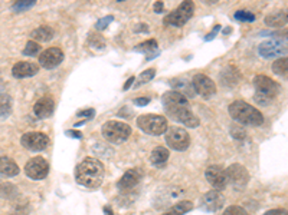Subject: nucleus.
I'll use <instances>...</instances> for the list:
<instances>
[{"label": "nucleus", "instance_id": "obj_1", "mask_svg": "<svg viewBox=\"0 0 288 215\" xmlns=\"http://www.w3.org/2000/svg\"><path fill=\"white\" fill-rule=\"evenodd\" d=\"M163 108L173 121L183 123L188 128H197L199 126V118L193 115V112L189 108V100L185 95H182L177 91H169L161 96Z\"/></svg>", "mask_w": 288, "mask_h": 215}, {"label": "nucleus", "instance_id": "obj_2", "mask_svg": "<svg viewBox=\"0 0 288 215\" xmlns=\"http://www.w3.org/2000/svg\"><path fill=\"white\" fill-rule=\"evenodd\" d=\"M75 181L84 188H99L104 181V165L96 158H85L75 168Z\"/></svg>", "mask_w": 288, "mask_h": 215}, {"label": "nucleus", "instance_id": "obj_3", "mask_svg": "<svg viewBox=\"0 0 288 215\" xmlns=\"http://www.w3.org/2000/svg\"><path fill=\"white\" fill-rule=\"evenodd\" d=\"M229 115L242 125L248 126H259L264 123L262 114L256 109L255 106L244 102V100H235L229 105Z\"/></svg>", "mask_w": 288, "mask_h": 215}, {"label": "nucleus", "instance_id": "obj_4", "mask_svg": "<svg viewBox=\"0 0 288 215\" xmlns=\"http://www.w3.org/2000/svg\"><path fill=\"white\" fill-rule=\"evenodd\" d=\"M254 86H255V102L268 106V103L281 92V85L277 83L275 81H272L271 78L265 76V75H259L255 76L254 79Z\"/></svg>", "mask_w": 288, "mask_h": 215}, {"label": "nucleus", "instance_id": "obj_5", "mask_svg": "<svg viewBox=\"0 0 288 215\" xmlns=\"http://www.w3.org/2000/svg\"><path fill=\"white\" fill-rule=\"evenodd\" d=\"M102 135L111 144H123L131 135V128L120 121H108L102 125Z\"/></svg>", "mask_w": 288, "mask_h": 215}, {"label": "nucleus", "instance_id": "obj_6", "mask_svg": "<svg viewBox=\"0 0 288 215\" xmlns=\"http://www.w3.org/2000/svg\"><path fill=\"white\" fill-rule=\"evenodd\" d=\"M164 141L170 149L179 152L186 151L191 145V136L188 131L179 126H169L164 132Z\"/></svg>", "mask_w": 288, "mask_h": 215}, {"label": "nucleus", "instance_id": "obj_7", "mask_svg": "<svg viewBox=\"0 0 288 215\" xmlns=\"http://www.w3.org/2000/svg\"><path fill=\"white\" fill-rule=\"evenodd\" d=\"M137 125L143 132H146L149 135H154V136L164 133L169 128L167 119L161 115H154V114H147V115L138 116Z\"/></svg>", "mask_w": 288, "mask_h": 215}, {"label": "nucleus", "instance_id": "obj_8", "mask_svg": "<svg viewBox=\"0 0 288 215\" xmlns=\"http://www.w3.org/2000/svg\"><path fill=\"white\" fill-rule=\"evenodd\" d=\"M287 37L280 39H269L262 42L258 46V53L264 59H275V58H284L287 53Z\"/></svg>", "mask_w": 288, "mask_h": 215}, {"label": "nucleus", "instance_id": "obj_9", "mask_svg": "<svg viewBox=\"0 0 288 215\" xmlns=\"http://www.w3.org/2000/svg\"><path fill=\"white\" fill-rule=\"evenodd\" d=\"M193 12H194V3L193 1H183L177 9H174L172 13H169L164 17V23L176 26V28H182L192 17Z\"/></svg>", "mask_w": 288, "mask_h": 215}, {"label": "nucleus", "instance_id": "obj_10", "mask_svg": "<svg viewBox=\"0 0 288 215\" xmlns=\"http://www.w3.org/2000/svg\"><path fill=\"white\" fill-rule=\"evenodd\" d=\"M25 174L35 181H40L48 177L49 174V164L45 158L35 156L29 159V162L25 165Z\"/></svg>", "mask_w": 288, "mask_h": 215}, {"label": "nucleus", "instance_id": "obj_11", "mask_svg": "<svg viewBox=\"0 0 288 215\" xmlns=\"http://www.w3.org/2000/svg\"><path fill=\"white\" fill-rule=\"evenodd\" d=\"M192 86L194 93H199L203 99H209L216 93L215 82L203 73H197V75L193 76Z\"/></svg>", "mask_w": 288, "mask_h": 215}, {"label": "nucleus", "instance_id": "obj_12", "mask_svg": "<svg viewBox=\"0 0 288 215\" xmlns=\"http://www.w3.org/2000/svg\"><path fill=\"white\" fill-rule=\"evenodd\" d=\"M225 172H226L228 182H230L238 189H244L250 182V172L247 171L245 166H242L239 164L230 165Z\"/></svg>", "mask_w": 288, "mask_h": 215}, {"label": "nucleus", "instance_id": "obj_13", "mask_svg": "<svg viewBox=\"0 0 288 215\" xmlns=\"http://www.w3.org/2000/svg\"><path fill=\"white\" fill-rule=\"evenodd\" d=\"M20 142L26 149L32 152H40L48 147L49 138L42 132H28L20 138Z\"/></svg>", "mask_w": 288, "mask_h": 215}, {"label": "nucleus", "instance_id": "obj_14", "mask_svg": "<svg viewBox=\"0 0 288 215\" xmlns=\"http://www.w3.org/2000/svg\"><path fill=\"white\" fill-rule=\"evenodd\" d=\"M224 195H222L219 191H215V189L206 192V194L200 198V202H199L200 208H202L203 211H206V213H216V211H219V210L224 207Z\"/></svg>", "mask_w": 288, "mask_h": 215}, {"label": "nucleus", "instance_id": "obj_15", "mask_svg": "<svg viewBox=\"0 0 288 215\" xmlns=\"http://www.w3.org/2000/svg\"><path fill=\"white\" fill-rule=\"evenodd\" d=\"M205 177L208 180V182L213 186L215 191H221L225 189V186L228 185V178H226V172L222 166L219 165H211L206 168L205 171Z\"/></svg>", "mask_w": 288, "mask_h": 215}, {"label": "nucleus", "instance_id": "obj_16", "mask_svg": "<svg viewBox=\"0 0 288 215\" xmlns=\"http://www.w3.org/2000/svg\"><path fill=\"white\" fill-rule=\"evenodd\" d=\"M64 61V52L59 48H49L39 56V63L45 69H54Z\"/></svg>", "mask_w": 288, "mask_h": 215}, {"label": "nucleus", "instance_id": "obj_17", "mask_svg": "<svg viewBox=\"0 0 288 215\" xmlns=\"http://www.w3.org/2000/svg\"><path fill=\"white\" fill-rule=\"evenodd\" d=\"M140 180H141V172L138 169H130L118 181V188L123 192H128V191L134 189L138 185Z\"/></svg>", "mask_w": 288, "mask_h": 215}, {"label": "nucleus", "instance_id": "obj_18", "mask_svg": "<svg viewBox=\"0 0 288 215\" xmlns=\"http://www.w3.org/2000/svg\"><path fill=\"white\" fill-rule=\"evenodd\" d=\"M54 109H55V103L51 98H40L33 106V114L38 118L45 119V118H49L54 114Z\"/></svg>", "mask_w": 288, "mask_h": 215}, {"label": "nucleus", "instance_id": "obj_19", "mask_svg": "<svg viewBox=\"0 0 288 215\" xmlns=\"http://www.w3.org/2000/svg\"><path fill=\"white\" fill-rule=\"evenodd\" d=\"M38 70H39L38 65H35L32 62H18L12 69V75L18 79L31 78L38 73Z\"/></svg>", "mask_w": 288, "mask_h": 215}, {"label": "nucleus", "instance_id": "obj_20", "mask_svg": "<svg viewBox=\"0 0 288 215\" xmlns=\"http://www.w3.org/2000/svg\"><path fill=\"white\" fill-rule=\"evenodd\" d=\"M19 174V166L18 164L7 156H1L0 158V175L6 177V178H12L16 177Z\"/></svg>", "mask_w": 288, "mask_h": 215}, {"label": "nucleus", "instance_id": "obj_21", "mask_svg": "<svg viewBox=\"0 0 288 215\" xmlns=\"http://www.w3.org/2000/svg\"><path fill=\"white\" fill-rule=\"evenodd\" d=\"M54 34L55 32L51 26H40L32 31L31 37L33 39V42H49L54 37Z\"/></svg>", "mask_w": 288, "mask_h": 215}, {"label": "nucleus", "instance_id": "obj_22", "mask_svg": "<svg viewBox=\"0 0 288 215\" xmlns=\"http://www.w3.org/2000/svg\"><path fill=\"white\" fill-rule=\"evenodd\" d=\"M157 40H154V39H150V40H146V42H143V43H140V45H137L135 48H134V50L135 52H143V53H146L147 56H149V53H152L150 55V58L147 59V61H152L157 53H156V50H157Z\"/></svg>", "mask_w": 288, "mask_h": 215}, {"label": "nucleus", "instance_id": "obj_23", "mask_svg": "<svg viewBox=\"0 0 288 215\" xmlns=\"http://www.w3.org/2000/svg\"><path fill=\"white\" fill-rule=\"evenodd\" d=\"M265 25L271 28H281L287 25V13L286 12H277L265 17Z\"/></svg>", "mask_w": 288, "mask_h": 215}, {"label": "nucleus", "instance_id": "obj_24", "mask_svg": "<svg viewBox=\"0 0 288 215\" xmlns=\"http://www.w3.org/2000/svg\"><path fill=\"white\" fill-rule=\"evenodd\" d=\"M169 155L170 154H169L167 148H164V147H156V148L153 149V152H152L150 161H152V164H153V165H156V166H161V165H164V164L167 162Z\"/></svg>", "mask_w": 288, "mask_h": 215}, {"label": "nucleus", "instance_id": "obj_25", "mask_svg": "<svg viewBox=\"0 0 288 215\" xmlns=\"http://www.w3.org/2000/svg\"><path fill=\"white\" fill-rule=\"evenodd\" d=\"M193 204L191 201H180L177 204H174L167 213H164L163 215H185L186 213L192 211Z\"/></svg>", "mask_w": 288, "mask_h": 215}, {"label": "nucleus", "instance_id": "obj_26", "mask_svg": "<svg viewBox=\"0 0 288 215\" xmlns=\"http://www.w3.org/2000/svg\"><path fill=\"white\" fill-rule=\"evenodd\" d=\"M170 85L173 88L177 89V92H180L182 95H188V96H194V91H193L192 82H188V81H182V79H173L170 81Z\"/></svg>", "mask_w": 288, "mask_h": 215}, {"label": "nucleus", "instance_id": "obj_27", "mask_svg": "<svg viewBox=\"0 0 288 215\" xmlns=\"http://www.w3.org/2000/svg\"><path fill=\"white\" fill-rule=\"evenodd\" d=\"M12 112V98L6 93H0V118H7Z\"/></svg>", "mask_w": 288, "mask_h": 215}, {"label": "nucleus", "instance_id": "obj_28", "mask_svg": "<svg viewBox=\"0 0 288 215\" xmlns=\"http://www.w3.org/2000/svg\"><path fill=\"white\" fill-rule=\"evenodd\" d=\"M287 66L288 61L287 58H278L277 61L272 63V72L275 75H280V76H286L287 75Z\"/></svg>", "mask_w": 288, "mask_h": 215}, {"label": "nucleus", "instance_id": "obj_29", "mask_svg": "<svg viewBox=\"0 0 288 215\" xmlns=\"http://www.w3.org/2000/svg\"><path fill=\"white\" fill-rule=\"evenodd\" d=\"M18 195V189L13 184H0V198H15Z\"/></svg>", "mask_w": 288, "mask_h": 215}, {"label": "nucleus", "instance_id": "obj_30", "mask_svg": "<svg viewBox=\"0 0 288 215\" xmlns=\"http://www.w3.org/2000/svg\"><path fill=\"white\" fill-rule=\"evenodd\" d=\"M156 76V69H147V70H144L143 73H140V76L137 78V83L134 85V88H138V86H141V85H144V83H147V82H150L153 78Z\"/></svg>", "mask_w": 288, "mask_h": 215}, {"label": "nucleus", "instance_id": "obj_31", "mask_svg": "<svg viewBox=\"0 0 288 215\" xmlns=\"http://www.w3.org/2000/svg\"><path fill=\"white\" fill-rule=\"evenodd\" d=\"M35 4H36L35 0H22V1H16V3H13L12 10L16 12V13H23V12L29 10L31 7H33Z\"/></svg>", "mask_w": 288, "mask_h": 215}, {"label": "nucleus", "instance_id": "obj_32", "mask_svg": "<svg viewBox=\"0 0 288 215\" xmlns=\"http://www.w3.org/2000/svg\"><path fill=\"white\" fill-rule=\"evenodd\" d=\"M233 17L238 22H254L255 20V15L248 10H238V12H235Z\"/></svg>", "mask_w": 288, "mask_h": 215}, {"label": "nucleus", "instance_id": "obj_33", "mask_svg": "<svg viewBox=\"0 0 288 215\" xmlns=\"http://www.w3.org/2000/svg\"><path fill=\"white\" fill-rule=\"evenodd\" d=\"M39 52H40V46L36 42H33V40H29L26 43L25 49H23V55H26V56H35Z\"/></svg>", "mask_w": 288, "mask_h": 215}, {"label": "nucleus", "instance_id": "obj_34", "mask_svg": "<svg viewBox=\"0 0 288 215\" xmlns=\"http://www.w3.org/2000/svg\"><path fill=\"white\" fill-rule=\"evenodd\" d=\"M88 42H90V45L94 48V49H104L105 48V42H104V39L98 34H94V33H90V37H88Z\"/></svg>", "mask_w": 288, "mask_h": 215}, {"label": "nucleus", "instance_id": "obj_35", "mask_svg": "<svg viewBox=\"0 0 288 215\" xmlns=\"http://www.w3.org/2000/svg\"><path fill=\"white\" fill-rule=\"evenodd\" d=\"M222 215H248V213L239 205H230L225 210V213Z\"/></svg>", "mask_w": 288, "mask_h": 215}, {"label": "nucleus", "instance_id": "obj_36", "mask_svg": "<svg viewBox=\"0 0 288 215\" xmlns=\"http://www.w3.org/2000/svg\"><path fill=\"white\" fill-rule=\"evenodd\" d=\"M114 20V16H105L102 19H99L98 22L96 23V31H104L108 28V25Z\"/></svg>", "mask_w": 288, "mask_h": 215}, {"label": "nucleus", "instance_id": "obj_37", "mask_svg": "<svg viewBox=\"0 0 288 215\" xmlns=\"http://www.w3.org/2000/svg\"><path fill=\"white\" fill-rule=\"evenodd\" d=\"M78 118H85V121H90L96 116V111L94 109H85V111H79L77 114Z\"/></svg>", "mask_w": 288, "mask_h": 215}, {"label": "nucleus", "instance_id": "obj_38", "mask_svg": "<svg viewBox=\"0 0 288 215\" xmlns=\"http://www.w3.org/2000/svg\"><path fill=\"white\" fill-rule=\"evenodd\" d=\"M65 135L69 136V138H74V139H82V132L75 131V129H68V131H65Z\"/></svg>", "mask_w": 288, "mask_h": 215}, {"label": "nucleus", "instance_id": "obj_39", "mask_svg": "<svg viewBox=\"0 0 288 215\" xmlns=\"http://www.w3.org/2000/svg\"><path fill=\"white\" fill-rule=\"evenodd\" d=\"M149 102H150V98H137V99L133 100V103L137 105V106H146Z\"/></svg>", "mask_w": 288, "mask_h": 215}, {"label": "nucleus", "instance_id": "obj_40", "mask_svg": "<svg viewBox=\"0 0 288 215\" xmlns=\"http://www.w3.org/2000/svg\"><path fill=\"white\" fill-rule=\"evenodd\" d=\"M264 215H287V211L283 210V208H275V210L267 211Z\"/></svg>", "mask_w": 288, "mask_h": 215}, {"label": "nucleus", "instance_id": "obj_41", "mask_svg": "<svg viewBox=\"0 0 288 215\" xmlns=\"http://www.w3.org/2000/svg\"><path fill=\"white\" fill-rule=\"evenodd\" d=\"M219 31H221V26H219V25H216V26H215V29H213V31L211 32V33H209V34H208V36L205 37V40H206V42L212 40V39H213V37L216 36V33H218Z\"/></svg>", "mask_w": 288, "mask_h": 215}, {"label": "nucleus", "instance_id": "obj_42", "mask_svg": "<svg viewBox=\"0 0 288 215\" xmlns=\"http://www.w3.org/2000/svg\"><path fill=\"white\" fill-rule=\"evenodd\" d=\"M154 10H156V13H161L163 12V1H156Z\"/></svg>", "mask_w": 288, "mask_h": 215}, {"label": "nucleus", "instance_id": "obj_43", "mask_svg": "<svg viewBox=\"0 0 288 215\" xmlns=\"http://www.w3.org/2000/svg\"><path fill=\"white\" fill-rule=\"evenodd\" d=\"M133 82H135V78H134V76H131V78L128 79L127 83L124 85V91H127V89H130V86L133 85Z\"/></svg>", "mask_w": 288, "mask_h": 215}, {"label": "nucleus", "instance_id": "obj_44", "mask_svg": "<svg viewBox=\"0 0 288 215\" xmlns=\"http://www.w3.org/2000/svg\"><path fill=\"white\" fill-rule=\"evenodd\" d=\"M104 215H114V213L110 207H104Z\"/></svg>", "mask_w": 288, "mask_h": 215}, {"label": "nucleus", "instance_id": "obj_45", "mask_svg": "<svg viewBox=\"0 0 288 215\" xmlns=\"http://www.w3.org/2000/svg\"><path fill=\"white\" fill-rule=\"evenodd\" d=\"M134 31H135V32L147 31V26H146V25H143V23H140V26H138V28H135V29H134Z\"/></svg>", "mask_w": 288, "mask_h": 215}, {"label": "nucleus", "instance_id": "obj_46", "mask_svg": "<svg viewBox=\"0 0 288 215\" xmlns=\"http://www.w3.org/2000/svg\"><path fill=\"white\" fill-rule=\"evenodd\" d=\"M230 31H232V29H230V28H228L226 31H224V34H228V33H230Z\"/></svg>", "mask_w": 288, "mask_h": 215}]
</instances>
